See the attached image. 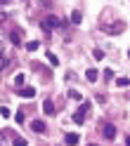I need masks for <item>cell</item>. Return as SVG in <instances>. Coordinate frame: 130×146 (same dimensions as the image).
Wrapping results in <instances>:
<instances>
[{
  "mask_svg": "<svg viewBox=\"0 0 130 146\" xmlns=\"http://www.w3.org/2000/svg\"><path fill=\"white\" fill-rule=\"evenodd\" d=\"M14 120L19 123V125H24V123H26V118H24V111H17V118H14Z\"/></svg>",
  "mask_w": 130,
  "mask_h": 146,
  "instance_id": "17",
  "label": "cell"
},
{
  "mask_svg": "<svg viewBox=\"0 0 130 146\" xmlns=\"http://www.w3.org/2000/svg\"><path fill=\"white\" fill-rule=\"evenodd\" d=\"M78 141H80V139H78L76 132H69L66 137H64V144H66V146H78Z\"/></svg>",
  "mask_w": 130,
  "mask_h": 146,
  "instance_id": "5",
  "label": "cell"
},
{
  "mask_svg": "<svg viewBox=\"0 0 130 146\" xmlns=\"http://www.w3.org/2000/svg\"><path fill=\"white\" fill-rule=\"evenodd\" d=\"M7 19V14H3V12H0V21H5Z\"/></svg>",
  "mask_w": 130,
  "mask_h": 146,
  "instance_id": "25",
  "label": "cell"
},
{
  "mask_svg": "<svg viewBox=\"0 0 130 146\" xmlns=\"http://www.w3.org/2000/svg\"><path fill=\"white\" fill-rule=\"evenodd\" d=\"M0 115H3V118H10V108L3 106V108H0Z\"/></svg>",
  "mask_w": 130,
  "mask_h": 146,
  "instance_id": "20",
  "label": "cell"
},
{
  "mask_svg": "<svg viewBox=\"0 0 130 146\" xmlns=\"http://www.w3.org/2000/svg\"><path fill=\"white\" fill-rule=\"evenodd\" d=\"M43 111L48 113V115H52V113H54V104H52V99H48V102L43 104Z\"/></svg>",
  "mask_w": 130,
  "mask_h": 146,
  "instance_id": "11",
  "label": "cell"
},
{
  "mask_svg": "<svg viewBox=\"0 0 130 146\" xmlns=\"http://www.w3.org/2000/svg\"><path fill=\"white\" fill-rule=\"evenodd\" d=\"M31 130L33 132H45V120H33L31 123Z\"/></svg>",
  "mask_w": 130,
  "mask_h": 146,
  "instance_id": "9",
  "label": "cell"
},
{
  "mask_svg": "<svg viewBox=\"0 0 130 146\" xmlns=\"http://www.w3.org/2000/svg\"><path fill=\"white\" fill-rule=\"evenodd\" d=\"M12 146H26V139H24V137H14V144Z\"/></svg>",
  "mask_w": 130,
  "mask_h": 146,
  "instance_id": "18",
  "label": "cell"
},
{
  "mask_svg": "<svg viewBox=\"0 0 130 146\" xmlns=\"http://www.w3.org/2000/svg\"><path fill=\"white\" fill-rule=\"evenodd\" d=\"M125 146H130V137H125Z\"/></svg>",
  "mask_w": 130,
  "mask_h": 146,
  "instance_id": "26",
  "label": "cell"
},
{
  "mask_svg": "<svg viewBox=\"0 0 130 146\" xmlns=\"http://www.w3.org/2000/svg\"><path fill=\"white\" fill-rule=\"evenodd\" d=\"M10 40H12L14 47H19V45H21V33H19V31H12V33H10Z\"/></svg>",
  "mask_w": 130,
  "mask_h": 146,
  "instance_id": "8",
  "label": "cell"
},
{
  "mask_svg": "<svg viewBox=\"0 0 130 146\" xmlns=\"http://www.w3.org/2000/svg\"><path fill=\"white\" fill-rule=\"evenodd\" d=\"M24 83H26V78H24V73H17L14 76V80H12V85L19 90V87H24Z\"/></svg>",
  "mask_w": 130,
  "mask_h": 146,
  "instance_id": "7",
  "label": "cell"
},
{
  "mask_svg": "<svg viewBox=\"0 0 130 146\" xmlns=\"http://www.w3.org/2000/svg\"><path fill=\"white\" fill-rule=\"evenodd\" d=\"M95 59H104V52H102V50H95Z\"/></svg>",
  "mask_w": 130,
  "mask_h": 146,
  "instance_id": "23",
  "label": "cell"
},
{
  "mask_svg": "<svg viewBox=\"0 0 130 146\" xmlns=\"http://www.w3.org/2000/svg\"><path fill=\"white\" fill-rule=\"evenodd\" d=\"M19 94L26 97V99H33V97H36V90H33V87H19Z\"/></svg>",
  "mask_w": 130,
  "mask_h": 146,
  "instance_id": "6",
  "label": "cell"
},
{
  "mask_svg": "<svg viewBox=\"0 0 130 146\" xmlns=\"http://www.w3.org/2000/svg\"><path fill=\"white\" fill-rule=\"evenodd\" d=\"M99 31H102V33H109V35H118V33H123V31H125V24H123V21L102 24V26H99Z\"/></svg>",
  "mask_w": 130,
  "mask_h": 146,
  "instance_id": "1",
  "label": "cell"
},
{
  "mask_svg": "<svg viewBox=\"0 0 130 146\" xmlns=\"http://www.w3.org/2000/svg\"><path fill=\"white\" fill-rule=\"evenodd\" d=\"M0 146H7V134L0 132Z\"/></svg>",
  "mask_w": 130,
  "mask_h": 146,
  "instance_id": "21",
  "label": "cell"
},
{
  "mask_svg": "<svg viewBox=\"0 0 130 146\" xmlns=\"http://www.w3.org/2000/svg\"><path fill=\"white\" fill-rule=\"evenodd\" d=\"M88 113H90V102H83V104H80V108H78L76 113H73V123L83 125V123H85V115H88Z\"/></svg>",
  "mask_w": 130,
  "mask_h": 146,
  "instance_id": "3",
  "label": "cell"
},
{
  "mask_svg": "<svg viewBox=\"0 0 130 146\" xmlns=\"http://www.w3.org/2000/svg\"><path fill=\"white\" fill-rule=\"evenodd\" d=\"M116 85H118V87H128V85H130V78H128V76L118 78V80H116Z\"/></svg>",
  "mask_w": 130,
  "mask_h": 146,
  "instance_id": "13",
  "label": "cell"
},
{
  "mask_svg": "<svg viewBox=\"0 0 130 146\" xmlns=\"http://www.w3.org/2000/svg\"><path fill=\"white\" fill-rule=\"evenodd\" d=\"M95 99H97V102H99V104H107V99H109V97H107V94H97Z\"/></svg>",
  "mask_w": 130,
  "mask_h": 146,
  "instance_id": "22",
  "label": "cell"
},
{
  "mask_svg": "<svg viewBox=\"0 0 130 146\" xmlns=\"http://www.w3.org/2000/svg\"><path fill=\"white\" fill-rule=\"evenodd\" d=\"M26 50H29V52H36V50H38V42H36V40L26 42Z\"/></svg>",
  "mask_w": 130,
  "mask_h": 146,
  "instance_id": "15",
  "label": "cell"
},
{
  "mask_svg": "<svg viewBox=\"0 0 130 146\" xmlns=\"http://www.w3.org/2000/svg\"><path fill=\"white\" fill-rule=\"evenodd\" d=\"M102 76H104V80H111V78H114V71H111V68H104Z\"/></svg>",
  "mask_w": 130,
  "mask_h": 146,
  "instance_id": "19",
  "label": "cell"
},
{
  "mask_svg": "<svg viewBox=\"0 0 130 146\" xmlns=\"http://www.w3.org/2000/svg\"><path fill=\"white\" fill-rule=\"evenodd\" d=\"M40 26H43V31H45V33H50V29H59V26H64V21L57 19L54 14H50V17H45V19H43Z\"/></svg>",
  "mask_w": 130,
  "mask_h": 146,
  "instance_id": "2",
  "label": "cell"
},
{
  "mask_svg": "<svg viewBox=\"0 0 130 146\" xmlns=\"http://www.w3.org/2000/svg\"><path fill=\"white\" fill-rule=\"evenodd\" d=\"M88 146H97V144H88Z\"/></svg>",
  "mask_w": 130,
  "mask_h": 146,
  "instance_id": "27",
  "label": "cell"
},
{
  "mask_svg": "<svg viewBox=\"0 0 130 146\" xmlns=\"http://www.w3.org/2000/svg\"><path fill=\"white\" fill-rule=\"evenodd\" d=\"M48 61L52 64V66H59V59H57V57H54V54H52V52H48Z\"/></svg>",
  "mask_w": 130,
  "mask_h": 146,
  "instance_id": "14",
  "label": "cell"
},
{
  "mask_svg": "<svg viewBox=\"0 0 130 146\" xmlns=\"http://www.w3.org/2000/svg\"><path fill=\"white\" fill-rule=\"evenodd\" d=\"M80 19H83V14H80L78 10H73V12H71V24H80Z\"/></svg>",
  "mask_w": 130,
  "mask_h": 146,
  "instance_id": "12",
  "label": "cell"
},
{
  "mask_svg": "<svg viewBox=\"0 0 130 146\" xmlns=\"http://www.w3.org/2000/svg\"><path fill=\"white\" fill-rule=\"evenodd\" d=\"M85 78H88V83H95V80L99 78V73H97L95 68H88V73H85Z\"/></svg>",
  "mask_w": 130,
  "mask_h": 146,
  "instance_id": "10",
  "label": "cell"
},
{
  "mask_svg": "<svg viewBox=\"0 0 130 146\" xmlns=\"http://www.w3.org/2000/svg\"><path fill=\"white\" fill-rule=\"evenodd\" d=\"M102 134H104L107 139H116V125H111V123H107L104 127H102Z\"/></svg>",
  "mask_w": 130,
  "mask_h": 146,
  "instance_id": "4",
  "label": "cell"
},
{
  "mask_svg": "<svg viewBox=\"0 0 130 146\" xmlns=\"http://www.w3.org/2000/svg\"><path fill=\"white\" fill-rule=\"evenodd\" d=\"M0 59H3V35H0Z\"/></svg>",
  "mask_w": 130,
  "mask_h": 146,
  "instance_id": "24",
  "label": "cell"
},
{
  "mask_svg": "<svg viewBox=\"0 0 130 146\" xmlns=\"http://www.w3.org/2000/svg\"><path fill=\"white\" fill-rule=\"evenodd\" d=\"M69 99H73V102H80V94L76 92V90H69Z\"/></svg>",
  "mask_w": 130,
  "mask_h": 146,
  "instance_id": "16",
  "label": "cell"
}]
</instances>
